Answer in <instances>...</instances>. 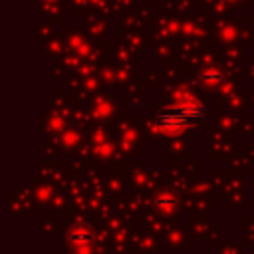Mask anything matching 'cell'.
Returning a JSON list of instances; mask_svg holds the SVG:
<instances>
[{"mask_svg":"<svg viewBox=\"0 0 254 254\" xmlns=\"http://www.w3.org/2000/svg\"><path fill=\"white\" fill-rule=\"evenodd\" d=\"M204 113V107L196 101L192 103H183L177 107H165L155 115V127L163 131H183L185 127L196 123Z\"/></svg>","mask_w":254,"mask_h":254,"instance_id":"cell-1","label":"cell"},{"mask_svg":"<svg viewBox=\"0 0 254 254\" xmlns=\"http://www.w3.org/2000/svg\"><path fill=\"white\" fill-rule=\"evenodd\" d=\"M202 81H206V83H218V81H222V73L220 71H214V69L204 71L202 73Z\"/></svg>","mask_w":254,"mask_h":254,"instance_id":"cell-3","label":"cell"},{"mask_svg":"<svg viewBox=\"0 0 254 254\" xmlns=\"http://www.w3.org/2000/svg\"><path fill=\"white\" fill-rule=\"evenodd\" d=\"M69 240L73 242V244H87L89 240H91V232H87V230H83V228H75L71 234H69Z\"/></svg>","mask_w":254,"mask_h":254,"instance_id":"cell-2","label":"cell"}]
</instances>
